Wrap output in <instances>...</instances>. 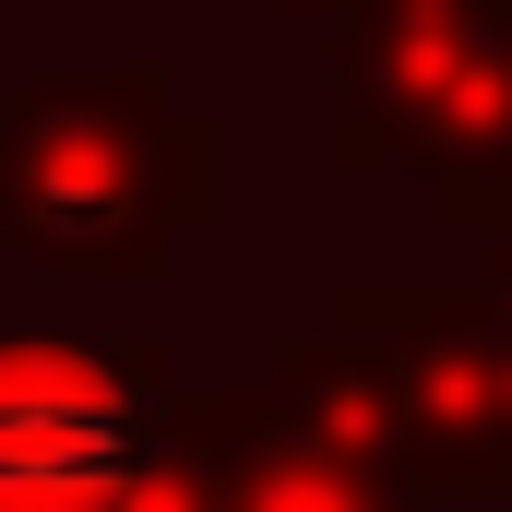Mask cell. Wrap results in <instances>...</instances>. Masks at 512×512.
Wrapping results in <instances>:
<instances>
[{
  "label": "cell",
  "mask_w": 512,
  "mask_h": 512,
  "mask_svg": "<svg viewBox=\"0 0 512 512\" xmlns=\"http://www.w3.org/2000/svg\"><path fill=\"white\" fill-rule=\"evenodd\" d=\"M167 346H48L0 334V512H143L179 465Z\"/></svg>",
  "instance_id": "cell-3"
},
{
  "label": "cell",
  "mask_w": 512,
  "mask_h": 512,
  "mask_svg": "<svg viewBox=\"0 0 512 512\" xmlns=\"http://www.w3.org/2000/svg\"><path fill=\"white\" fill-rule=\"evenodd\" d=\"M227 203V143L155 60L24 72L0 96V251L36 274H155Z\"/></svg>",
  "instance_id": "cell-1"
},
{
  "label": "cell",
  "mask_w": 512,
  "mask_h": 512,
  "mask_svg": "<svg viewBox=\"0 0 512 512\" xmlns=\"http://www.w3.org/2000/svg\"><path fill=\"white\" fill-rule=\"evenodd\" d=\"M298 12H322V24H334V12H346V0H298Z\"/></svg>",
  "instance_id": "cell-5"
},
{
  "label": "cell",
  "mask_w": 512,
  "mask_h": 512,
  "mask_svg": "<svg viewBox=\"0 0 512 512\" xmlns=\"http://www.w3.org/2000/svg\"><path fill=\"white\" fill-rule=\"evenodd\" d=\"M191 429L215 441V453H203L215 512H393V501H382V465H370L346 429H310L298 382L191 405Z\"/></svg>",
  "instance_id": "cell-4"
},
{
  "label": "cell",
  "mask_w": 512,
  "mask_h": 512,
  "mask_svg": "<svg viewBox=\"0 0 512 512\" xmlns=\"http://www.w3.org/2000/svg\"><path fill=\"white\" fill-rule=\"evenodd\" d=\"M346 131L334 155H405L453 215L512 227V0H346L334 12Z\"/></svg>",
  "instance_id": "cell-2"
}]
</instances>
